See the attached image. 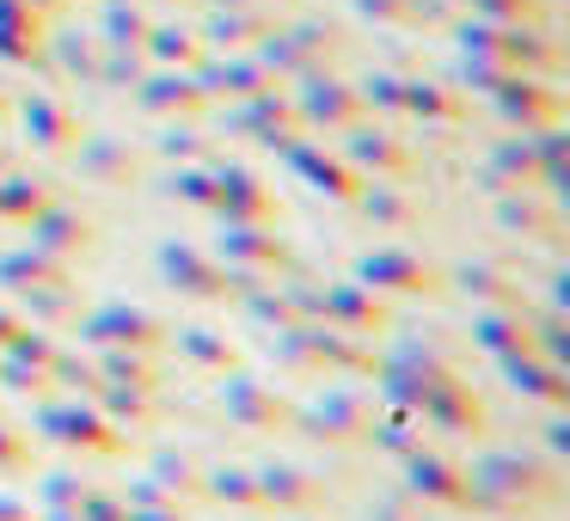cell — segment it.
Instances as JSON below:
<instances>
[{
    "label": "cell",
    "instance_id": "cell-7",
    "mask_svg": "<svg viewBox=\"0 0 570 521\" xmlns=\"http://www.w3.org/2000/svg\"><path fill=\"white\" fill-rule=\"evenodd\" d=\"M215 258L234 264V271L264 276V283H276V276H307V258H301L276 227H258V222H222V234H215Z\"/></svg>",
    "mask_w": 570,
    "mask_h": 521
},
{
    "label": "cell",
    "instance_id": "cell-1",
    "mask_svg": "<svg viewBox=\"0 0 570 521\" xmlns=\"http://www.w3.org/2000/svg\"><path fill=\"white\" fill-rule=\"evenodd\" d=\"M466 479H472L466 515L484 521H521L564 503V460L540 454V448H484L479 460H466Z\"/></svg>",
    "mask_w": 570,
    "mask_h": 521
},
{
    "label": "cell",
    "instance_id": "cell-37",
    "mask_svg": "<svg viewBox=\"0 0 570 521\" xmlns=\"http://www.w3.org/2000/svg\"><path fill=\"white\" fill-rule=\"evenodd\" d=\"M87 484H92V479H80L75 466L43 472V479H38V509H75L80 497H87Z\"/></svg>",
    "mask_w": 570,
    "mask_h": 521
},
{
    "label": "cell",
    "instance_id": "cell-15",
    "mask_svg": "<svg viewBox=\"0 0 570 521\" xmlns=\"http://www.w3.org/2000/svg\"><path fill=\"white\" fill-rule=\"evenodd\" d=\"M222 222H258V227H276V215H283V203H276V190L264 185L252 166H215V209Z\"/></svg>",
    "mask_w": 570,
    "mask_h": 521
},
{
    "label": "cell",
    "instance_id": "cell-27",
    "mask_svg": "<svg viewBox=\"0 0 570 521\" xmlns=\"http://www.w3.org/2000/svg\"><path fill=\"white\" fill-rule=\"evenodd\" d=\"M92 368L117 386H136V393H166V368L148 350H92Z\"/></svg>",
    "mask_w": 570,
    "mask_h": 521
},
{
    "label": "cell",
    "instance_id": "cell-48",
    "mask_svg": "<svg viewBox=\"0 0 570 521\" xmlns=\"http://www.w3.org/2000/svg\"><path fill=\"white\" fill-rule=\"evenodd\" d=\"M124 521H190L185 509H129Z\"/></svg>",
    "mask_w": 570,
    "mask_h": 521
},
{
    "label": "cell",
    "instance_id": "cell-30",
    "mask_svg": "<svg viewBox=\"0 0 570 521\" xmlns=\"http://www.w3.org/2000/svg\"><path fill=\"white\" fill-rule=\"evenodd\" d=\"M497 92H503V117L521 124V136H528V129L533 136H540V129H558V117H564L552 92H533V87H521V80H509V87H497Z\"/></svg>",
    "mask_w": 570,
    "mask_h": 521
},
{
    "label": "cell",
    "instance_id": "cell-25",
    "mask_svg": "<svg viewBox=\"0 0 570 521\" xmlns=\"http://www.w3.org/2000/svg\"><path fill=\"white\" fill-rule=\"evenodd\" d=\"M19 313H26L31 325H43V332H75V320L87 313V301H80V283H62V288H19Z\"/></svg>",
    "mask_w": 570,
    "mask_h": 521
},
{
    "label": "cell",
    "instance_id": "cell-13",
    "mask_svg": "<svg viewBox=\"0 0 570 521\" xmlns=\"http://www.w3.org/2000/svg\"><path fill=\"white\" fill-rule=\"evenodd\" d=\"M258 479V515H313L325 503V479L307 466H288V460H264L252 466Z\"/></svg>",
    "mask_w": 570,
    "mask_h": 521
},
{
    "label": "cell",
    "instance_id": "cell-8",
    "mask_svg": "<svg viewBox=\"0 0 570 521\" xmlns=\"http://www.w3.org/2000/svg\"><path fill=\"white\" fill-rule=\"evenodd\" d=\"M417 417L430 423L435 435H454V442H484V435L497 430L491 399H484L479 386L466 381V368H460V374H448V381H435L430 393L417 399Z\"/></svg>",
    "mask_w": 570,
    "mask_h": 521
},
{
    "label": "cell",
    "instance_id": "cell-51",
    "mask_svg": "<svg viewBox=\"0 0 570 521\" xmlns=\"http://www.w3.org/2000/svg\"><path fill=\"white\" fill-rule=\"evenodd\" d=\"M276 521H307V515H276Z\"/></svg>",
    "mask_w": 570,
    "mask_h": 521
},
{
    "label": "cell",
    "instance_id": "cell-44",
    "mask_svg": "<svg viewBox=\"0 0 570 521\" xmlns=\"http://www.w3.org/2000/svg\"><path fill=\"white\" fill-rule=\"evenodd\" d=\"M160 154L166 160H215V148L203 136H190V129H173V136L160 141Z\"/></svg>",
    "mask_w": 570,
    "mask_h": 521
},
{
    "label": "cell",
    "instance_id": "cell-26",
    "mask_svg": "<svg viewBox=\"0 0 570 521\" xmlns=\"http://www.w3.org/2000/svg\"><path fill=\"white\" fill-rule=\"evenodd\" d=\"M448 283L460 295H472L479 307H528V288L509 271H497V264H460V271H448Z\"/></svg>",
    "mask_w": 570,
    "mask_h": 521
},
{
    "label": "cell",
    "instance_id": "cell-9",
    "mask_svg": "<svg viewBox=\"0 0 570 521\" xmlns=\"http://www.w3.org/2000/svg\"><path fill=\"white\" fill-rule=\"evenodd\" d=\"M399 472H405V491L417 497V503H435V509H448V515H466L472 509L466 460L448 454V448H435V442L411 448V454L399 460Z\"/></svg>",
    "mask_w": 570,
    "mask_h": 521
},
{
    "label": "cell",
    "instance_id": "cell-31",
    "mask_svg": "<svg viewBox=\"0 0 570 521\" xmlns=\"http://www.w3.org/2000/svg\"><path fill=\"white\" fill-rule=\"evenodd\" d=\"M239 129H246V136H258L264 148H288V141H295V136H301V129H307V124H301V111H295V105L258 99V105H252L246 117H239Z\"/></svg>",
    "mask_w": 570,
    "mask_h": 521
},
{
    "label": "cell",
    "instance_id": "cell-16",
    "mask_svg": "<svg viewBox=\"0 0 570 521\" xmlns=\"http://www.w3.org/2000/svg\"><path fill=\"white\" fill-rule=\"evenodd\" d=\"M26 234H31L38 252H50V258H62V264H80L92 246H99V222L80 215V209H68V203H50L38 222H26Z\"/></svg>",
    "mask_w": 570,
    "mask_h": 521
},
{
    "label": "cell",
    "instance_id": "cell-11",
    "mask_svg": "<svg viewBox=\"0 0 570 521\" xmlns=\"http://www.w3.org/2000/svg\"><path fill=\"white\" fill-rule=\"evenodd\" d=\"M320 325H337V332L350 337H368V344H381L386 332H399V313L386 295H374L368 283H320Z\"/></svg>",
    "mask_w": 570,
    "mask_h": 521
},
{
    "label": "cell",
    "instance_id": "cell-23",
    "mask_svg": "<svg viewBox=\"0 0 570 521\" xmlns=\"http://www.w3.org/2000/svg\"><path fill=\"white\" fill-rule=\"evenodd\" d=\"M344 160L356 166L362 178H411V173H417V160H411V154L399 148L393 136H381V129H362V124H356V136L344 141Z\"/></svg>",
    "mask_w": 570,
    "mask_h": 521
},
{
    "label": "cell",
    "instance_id": "cell-52",
    "mask_svg": "<svg viewBox=\"0 0 570 521\" xmlns=\"http://www.w3.org/2000/svg\"><path fill=\"white\" fill-rule=\"evenodd\" d=\"M0 417H7V411H0Z\"/></svg>",
    "mask_w": 570,
    "mask_h": 521
},
{
    "label": "cell",
    "instance_id": "cell-43",
    "mask_svg": "<svg viewBox=\"0 0 570 521\" xmlns=\"http://www.w3.org/2000/svg\"><path fill=\"white\" fill-rule=\"evenodd\" d=\"M368 521H435V515H423V503H417L411 491H393L386 503L368 509Z\"/></svg>",
    "mask_w": 570,
    "mask_h": 521
},
{
    "label": "cell",
    "instance_id": "cell-42",
    "mask_svg": "<svg viewBox=\"0 0 570 521\" xmlns=\"http://www.w3.org/2000/svg\"><path fill=\"white\" fill-rule=\"evenodd\" d=\"M173 203H190V209H215V173H203V166H185V173H173Z\"/></svg>",
    "mask_w": 570,
    "mask_h": 521
},
{
    "label": "cell",
    "instance_id": "cell-34",
    "mask_svg": "<svg viewBox=\"0 0 570 521\" xmlns=\"http://www.w3.org/2000/svg\"><path fill=\"white\" fill-rule=\"evenodd\" d=\"M26 129H31V141L50 148V154H68L80 141V124L62 111V105H50V99H31L26 105Z\"/></svg>",
    "mask_w": 570,
    "mask_h": 521
},
{
    "label": "cell",
    "instance_id": "cell-35",
    "mask_svg": "<svg viewBox=\"0 0 570 521\" xmlns=\"http://www.w3.org/2000/svg\"><path fill=\"white\" fill-rule=\"evenodd\" d=\"M0 386H7V393H19V399H31V405L56 393L50 368H38V362H26V356H7V350H0Z\"/></svg>",
    "mask_w": 570,
    "mask_h": 521
},
{
    "label": "cell",
    "instance_id": "cell-50",
    "mask_svg": "<svg viewBox=\"0 0 570 521\" xmlns=\"http://www.w3.org/2000/svg\"><path fill=\"white\" fill-rule=\"evenodd\" d=\"M7 173H19V154L13 148H0V178H7Z\"/></svg>",
    "mask_w": 570,
    "mask_h": 521
},
{
    "label": "cell",
    "instance_id": "cell-41",
    "mask_svg": "<svg viewBox=\"0 0 570 521\" xmlns=\"http://www.w3.org/2000/svg\"><path fill=\"white\" fill-rule=\"evenodd\" d=\"M75 515L80 521H124L129 503H124V491H111V484H87V497L75 503Z\"/></svg>",
    "mask_w": 570,
    "mask_h": 521
},
{
    "label": "cell",
    "instance_id": "cell-19",
    "mask_svg": "<svg viewBox=\"0 0 570 521\" xmlns=\"http://www.w3.org/2000/svg\"><path fill=\"white\" fill-rule=\"evenodd\" d=\"M497 368H503V381L515 386L521 399H540L546 411H570V368H552L540 350L509 356V362H497Z\"/></svg>",
    "mask_w": 570,
    "mask_h": 521
},
{
    "label": "cell",
    "instance_id": "cell-17",
    "mask_svg": "<svg viewBox=\"0 0 570 521\" xmlns=\"http://www.w3.org/2000/svg\"><path fill=\"white\" fill-rule=\"evenodd\" d=\"M80 399H92V405L105 411V417L117 423V430H154V423L166 417V399L160 393H136V386H117V381H105L99 368H92V381H87V393Z\"/></svg>",
    "mask_w": 570,
    "mask_h": 521
},
{
    "label": "cell",
    "instance_id": "cell-40",
    "mask_svg": "<svg viewBox=\"0 0 570 521\" xmlns=\"http://www.w3.org/2000/svg\"><path fill=\"white\" fill-rule=\"evenodd\" d=\"M31 460H38V448H31V435L19 430V423L0 417V472L13 479V472H31Z\"/></svg>",
    "mask_w": 570,
    "mask_h": 521
},
{
    "label": "cell",
    "instance_id": "cell-4",
    "mask_svg": "<svg viewBox=\"0 0 570 521\" xmlns=\"http://www.w3.org/2000/svg\"><path fill=\"white\" fill-rule=\"evenodd\" d=\"M154 264H160L166 288H178V295H190V301H209V307H234V301L246 295V288H258V283H264V276L234 271V264H222L215 252L185 246V239H166V246L154 252Z\"/></svg>",
    "mask_w": 570,
    "mask_h": 521
},
{
    "label": "cell",
    "instance_id": "cell-10",
    "mask_svg": "<svg viewBox=\"0 0 570 521\" xmlns=\"http://www.w3.org/2000/svg\"><path fill=\"white\" fill-rule=\"evenodd\" d=\"M295 405H301V399L276 393L271 381H258V374H246V368L222 374V417L234 423V430L288 435V423H295Z\"/></svg>",
    "mask_w": 570,
    "mask_h": 521
},
{
    "label": "cell",
    "instance_id": "cell-32",
    "mask_svg": "<svg viewBox=\"0 0 570 521\" xmlns=\"http://www.w3.org/2000/svg\"><path fill=\"white\" fill-rule=\"evenodd\" d=\"M301 124H313V129H356L362 105L350 99L344 87H307V99H301Z\"/></svg>",
    "mask_w": 570,
    "mask_h": 521
},
{
    "label": "cell",
    "instance_id": "cell-39",
    "mask_svg": "<svg viewBox=\"0 0 570 521\" xmlns=\"http://www.w3.org/2000/svg\"><path fill=\"white\" fill-rule=\"evenodd\" d=\"M399 105H405V111H417V117H435V124H460V117H466V105L448 99V92H435V87H411Z\"/></svg>",
    "mask_w": 570,
    "mask_h": 521
},
{
    "label": "cell",
    "instance_id": "cell-45",
    "mask_svg": "<svg viewBox=\"0 0 570 521\" xmlns=\"http://www.w3.org/2000/svg\"><path fill=\"white\" fill-rule=\"evenodd\" d=\"M540 442H546V454H552V460H570V417H564V411H558V417L546 423Z\"/></svg>",
    "mask_w": 570,
    "mask_h": 521
},
{
    "label": "cell",
    "instance_id": "cell-12",
    "mask_svg": "<svg viewBox=\"0 0 570 521\" xmlns=\"http://www.w3.org/2000/svg\"><path fill=\"white\" fill-rule=\"evenodd\" d=\"M124 503L129 509H185V503H203V466L178 448H160L148 460L141 479L124 484Z\"/></svg>",
    "mask_w": 570,
    "mask_h": 521
},
{
    "label": "cell",
    "instance_id": "cell-49",
    "mask_svg": "<svg viewBox=\"0 0 570 521\" xmlns=\"http://www.w3.org/2000/svg\"><path fill=\"white\" fill-rule=\"evenodd\" d=\"M38 521H80L75 509H38Z\"/></svg>",
    "mask_w": 570,
    "mask_h": 521
},
{
    "label": "cell",
    "instance_id": "cell-22",
    "mask_svg": "<svg viewBox=\"0 0 570 521\" xmlns=\"http://www.w3.org/2000/svg\"><path fill=\"white\" fill-rule=\"evenodd\" d=\"M62 283H80L75 264L50 258L38 246H19V252H0V288L19 295V288H62Z\"/></svg>",
    "mask_w": 570,
    "mask_h": 521
},
{
    "label": "cell",
    "instance_id": "cell-29",
    "mask_svg": "<svg viewBox=\"0 0 570 521\" xmlns=\"http://www.w3.org/2000/svg\"><path fill=\"white\" fill-rule=\"evenodd\" d=\"M540 190V166H533V141H503L484 166V190Z\"/></svg>",
    "mask_w": 570,
    "mask_h": 521
},
{
    "label": "cell",
    "instance_id": "cell-46",
    "mask_svg": "<svg viewBox=\"0 0 570 521\" xmlns=\"http://www.w3.org/2000/svg\"><path fill=\"white\" fill-rule=\"evenodd\" d=\"M0 521H38V503H26V497L0 491Z\"/></svg>",
    "mask_w": 570,
    "mask_h": 521
},
{
    "label": "cell",
    "instance_id": "cell-28",
    "mask_svg": "<svg viewBox=\"0 0 570 521\" xmlns=\"http://www.w3.org/2000/svg\"><path fill=\"white\" fill-rule=\"evenodd\" d=\"M50 203H62V197H56V185H43V178H26V173H7V178H0V222H7V227L38 222Z\"/></svg>",
    "mask_w": 570,
    "mask_h": 521
},
{
    "label": "cell",
    "instance_id": "cell-6",
    "mask_svg": "<svg viewBox=\"0 0 570 521\" xmlns=\"http://www.w3.org/2000/svg\"><path fill=\"white\" fill-rule=\"evenodd\" d=\"M75 332L87 350H148V356H160V350L173 344V320H160V313H148V307H129V301L87 307L75 320Z\"/></svg>",
    "mask_w": 570,
    "mask_h": 521
},
{
    "label": "cell",
    "instance_id": "cell-21",
    "mask_svg": "<svg viewBox=\"0 0 570 521\" xmlns=\"http://www.w3.org/2000/svg\"><path fill=\"white\" fill-rule=\"evenodd\" d=\"M288 166H295L313 190H325L332 203H356L362 185H368L350 160H337V154H325V148H301V141H288Z\"/></svg>",
    "mask_w": 570,
    "mask_h": 521
},
{
    "label": "cell",
    "instance_id": "cell-18",
    "mask_svg": "<svg viewBox=\"0 0 570 521\" xmlns=\"http://www.w3.org/2000/svg\"><path fill=\"white\" fill-rule=\"evenodd\" d=\"M466 337H472V350L509 362V356H528L533 350V320H528V307H479Z\"/></svg>",
    "mask_w": 570,
    "mask_h": 521
},
{
    "label": "cell",
    "instance_id": "cell-33",
    "mask_svg": "<svg viewBox=\"0 0 570 521\" xmlns=\"http://www.w3.org/2000/svg\"><path fill=\"white\" fill-rule=\"evenodd\" d=\"M203 503H222V509H239V515H258V479L246 466H215L203 472Z\"/></svg>",
    "mask_w": 570,
    "mask_h": 521
},
{
    "label": "cell",
    "instance_id": "cell-47",
    "mask_svg": "<svg viewBox=\"0 0 570 521\" xmlns=\"http://www.w3.org/2000/svg\"><path fill=\"white\" fill-rule=\"evenodd\" d=\"M26 325H31V320H26L19 307H0V350H13V337L26 332Z\"/></svg>",
    "mask_w": 570,
    "mask_h": 521
},
{
    "label": "cell",
    "instance_id": "cell-24",
    "mask_svg": "<svg viewBox=\"0 0 570 521\" xmlns=\"http://www.w3.org/2000/svg\"><path fill=\"white\" fill-rule=\"evenodd\" d=\"M350 209H362L368 215L374 227H386V234H411V227H417V197H405V190H399V178H368V185H362V197L350 203Z\"/></svg>",
    "mask_w": 570,
    "mask_h": 521
},
{
    "label": "cell",
    "instance_id": "cell-38",
    "mask_svg": "<svg viewBox=\"0 0 570 521\" xmlns=\"http://www.w3.org/2000/svg\"><path fill=\"white\" fill-rule=\"evenodd\" d=\"M141 105H148V111H160V117H185V111H203V92L190 87V80H154L148 92H141Z\"/></svg>",
    "mask_w": 570,
    "mask_h": 521
},
{
    "label": "cell",
    "instance_id": "cell-5",
    "mask_svg": "<svg viewBox=\"0 0 570 521\" xmlns=\"http://www.w3.org/2000/svg\"><path fill=\"white\" fill-rule=\"evenodd\" d=\"M350 276L368 283L374 295H386V301H448V295H454V283H448L442 264L417 258V252H405V246L362 252V258L350 264Z\"/></svg>",
    "mask_w": 570,
    "mask_h": 521
},
{
    "label": "cell",
    "instance_id": "cell-36",
    "mask_svg": "<svg viewBox=\"0 0 570 521\" xmlns=\"http://www.w3.org/2000/svg\"><path fill=\"white\" fill-rule=\"evenodd\" d=\"M80 173L99 178V185H129V178H136V160H129L117 141H92V148L80 154Z\"/></svg>",
    "mask_w": 570,
    "mask_h": 521
},
{
    "label": "cell",
    "instance_id": "cell-14",
    "mask_svg": "<svg viewBox=\"0 0 570 521\" xmlns=\"http://www.w3.org/2000/svg\"><path fill=\"white\" fill-rule=\"evenodd\" d=\"M497 227L521 239H540V246H564V203L552 190H497Z\"/></svg>",
    "mask_w": 570,
    "mask_h": 521
},
{
    "label": "cell",
    "instance_id": "cell-2",
    "mask_svg": "<svg viewBox=\"0 0 570 521\" xmlns=\"http://www.w3.org/2000/svg\"><path fill=\"white\" fill-rule=\"evenodd\" d=\"M374 417H381V393L368 381H344V386H325L307 405H295L288 435H307L320 448H368Z\"/></svg>",
    "mask_w": 570,
    "mask_h": 521
},
{
    "label": "cell",
    "instance_id": "cell-20",
    "mask_svg": "<svg viewBox=\"0 0 570 521\" xmlns=\"http://www.w3.org/2000/svg\"><path fill=\"white\" fill-rule=\"evenodd\" d=\"M166 350H178V362H190V368H203V374L246 368V350H239L227 332H215V325H173V344Z\"/></svg>",
    "mask_w": 570,
    "mask_h": 521
},
{
    "label": "cell",
    "instance_id": "cell-3",
    "mask_svg": "<svg viewBox=\"0 0 570 521\" xmlns=\"http://www.w3.org/2000/svg\"><path fill=\"white\" fill-rule=\"evenodd\" d=\"M38 435L56 448H75V454H99V460H124L129 454V430H117L111 417H105L92 399L80 393H62L56 386L50 399H38Z\"/></svg>",
    "mask_w": 570,
    "mask_h": 521
}]
</instances>
